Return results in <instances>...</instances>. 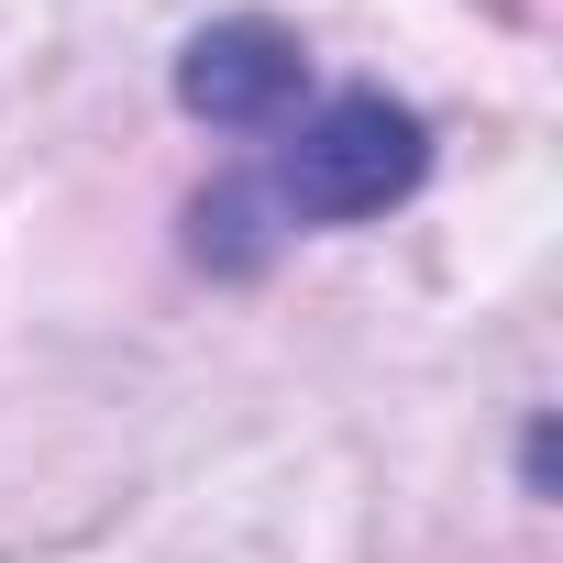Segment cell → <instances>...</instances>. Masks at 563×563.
Returning a JSON list of instances; mask_svg holds the SVG:
<instances>
[{
	"label": "cell",
	"mask_w": 563,
	"mask_h": 563,
	"mask_svg": "<svg viewBox=\"0 0 563 563\" xmlns=\"http://www.w3.org/2000/svg\"><path fill=\"white\" fill-rule=\"evenodd\" d=\"M431 177V122L387 89H332L243 199H199V265H254V221H387Z\"/></svg>",
	"instance_id": "6da1fadb"
},
{
	"label": "cell",
	"mask_w": 563,
	"mask_h": 563,
	"mask_svg": "<svg viewBox=\"0 0 563 563\" xmlns=\"http://www.w3.org/2000/svg\"><path fill=\"white\" fill-rule=\"evenodd\" d=\"M310 89V45L276 23V12H232L210 34H188L177 56V111L210 122V133H265V122H288Z\"/></svg>",
	"instance_id": "7a4b0ae2"
}]
</instances>
